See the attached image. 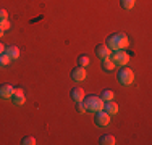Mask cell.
I'll return each instance as SVG.
<instances>
[{
    "label": "cell",
    "mask_w": 152,
    "mask_h": 145,
    "mask_svg": "<svg viewBox=\"0 0 152 145\" xmlns=\"http://www.w3.org/2000/svg\"><path fill=\"white\" fill-rule=\"evenodd\" d=\"M128 36L123 34V32H117V34H112L107 37V47L113 52V50H123L126 49V45H128Z\"/></svg>",
    "instance_id": "obj_1"
},
{
    "label": "cell",
    "mask_w": 152,
    "mask_h": 145,
    "mask_svg": "<svg viewBox=\"0 0 152 145\" xmlns=\"http://www.w3.org/2000/svg\"><path fill=\"white\" fill-rule=\"evenodd\" d=\"M83 103L86 107V111H92V113H96V111L104 108V100L97 95H89L86 99H83Z\"/></svg>",
    "instance_id": "obj_2"
},
{
    "label": "cell",
    "mask_w": 152,
    "mask_h": 145,
    "mask_svg": "<svg viewBox=\"0 0 152 145\" xmlns=\"http://www.w3.org/2000/svg\"><path fill=\"white\" fill-rule=\"evenodd\" d=\"M117 78H118V82H120V84H123V86H129V84H133V81H134V72L129 70V68L123 66L121 70L118 71Z\"/></svg>",
    "instance_id": "obj_3"
},
{
    "label": "cell",
    "mask_w": 152,
    "mask_h": 145,
    "mask_svg": "<svg viewBox=\"0 0 152 145\" xmlns=\"http://www.w3.org/2000/svg\"><path fill=\"white\" fill-rule=\"evenodd\" d=\"M110 60L113 61L117 66H125L129 61V55L126 52H123V50H113V52L110 53Z\"/></svg>",
    "instance_id": "obj_4"
},
{
    "label": "cell",
    "mask_w": 152,
    "mask_h": 145,
    "mask_svg": "<svg viewBox=\"0 0 152 145\" xmlns=\"http://www.w3.org/2000/svg\"><path fill=\"white\" fill-rule=\"evenodd\" d=\"M94 123H96L97 126H100V128H104V126H107L108 123H110V115L104 110L96 111V115H94Z\"/></svg>",
    "instance_id": "obj_5"
},
{
    "label": "cell",
    "mask_w": 152,
    "mask_h": 145,
    "mask_svg": "<svg viewBox=\"0 0 152 145\" xmlns=\"http://www.w3.org/2000/svg\"><path fill=\"white\" fill-rule=\"evenodd\" d=\"M71 79L76 82H79V81H84L86 79V68H83V66H76L71 70Z\"/></svg>",
    "instance_id": "obj_6"
},
{
    "label": "cell",
    "mask_w": 152,
    "mask_h": 145,
    "mask_svg": "<svg viewBox=\"0 0 152 145\" xmlns=\"http://www.w3.org/2000/svg\"><path fill=\"white\" fill-rule=\"evenodd\" d=\"M96 55L99 57V58H107V57H110V53H112V50L107 47V44H99V45L96 47Z\"/></svg>",
    "instance_id": "obj_7"
},
{
    "label": "cell",
    "mask_w": 152,
    "mask_h": 145,
    "mask_svg": "<svg viewBox=\"0 0 152 145\" xmlns=\"http://www.w3.org/2000/svg\"><path fill=\"white\" fill-rule=\"evenodd\" d=\"M24 100H26V95H24V92L21 89H15L13 90V95H12V102L15 105H23Z\"/></svg>",
    "instance_id": "obj_8"
},
{
    "label": "cell",
    "mask_w": 152,
    "mask_h": 145,
    "mask_svg": "<svg viewBox=\"0 0 152 145\" xmlns=\"http://www.w3.org/2000/svg\"><path fill=\"white\" fill-rule=\"evenodd\" d=\"M104 111H107L108 115H117L118 113V105L115 103L113 100H107V102H104V108H102Z\"/></svg>",
    "instance_id": "obj_9"
},
{
    "label": "cell",
    "mask_w": 152,
    "mask_h": 145,
    "mask_svg": "<svg viewBox=\"0 0 152 145\" xmlns=\"http://www.w3.org/2000/svg\"><path fill=\"white\" fill-rule=\"evenodd\" d=\"M13 86H10V84H2L0 86V97L2 99H12V95H13Z\"/></svg>",
    "instance_id": "obj_10"
},
{
    "label": "cell",
    "mask_w": 152,
    "mask_h": 145,
    "mask_svg": "<svg viewBox=\"0 0 152 145\" xmlns=\"http://www.w3.org/2000/svg\"><path fill=\"white\" fill-rule=\"evenodd\" d=\"M70 97L73 102H81L83 99H84V90L81 89V87H73L70 92Z\"/></svg>",
    "instance_id": "obj_11"
},
{
    "label": "cell",
    "mask_w": 152,
    "mask_h": 145,
    "mask_svg": "<svg viewBox=\"0 0 152 145\" xmlns=\"http://www.w3.org/2000/svg\"><path fill=\"white\" fill-rule=\"evenodd\" d=\"M3 53H5L7 57H10V60H12V58L16 60V58L20 57V49H18L16 45H8V47H5V52Z\"/></svg>",
    "instance_id": "obj_12"
},
{
    "label": "cell",
    "mask_w": 152,
    "mask_h": 145,
    "mask_svg": "<svg viewBox=\"0 0 152 145\" xmlns=\"http://www.w3.org/2000/svg\"><path fill=\"white\" fill-rule=\"evenodd\" d=\"M100 66H102V70L104 71H107V72H110V71H113L115 70V66H117V65L113 63V61L110 60V57H107V58H100Z\"/></svg>",
    "instance_id": "obj_13"
},
{
    "label": "cell",
    "mask_w": 152,
    "mask_h": 145,
    "mask_svg": "<svg viewBox=\"0 0 152 145\" xmlns=\"http://www.w3.org/2000/svg\"><path fill=\"white\" fill-rule=\"evenodd\" d=\"M99 144L100 145H113L115 144V137L110 136V134H105V136H102L99 139Z\"/></svg>",
    "instance_id": "obj_14"
},
{
    "label": "cell",
    "mask_w": 152,
    "mask_h": 145,
    "mask_svg": "<svg viewBox=\"0 0 152 145\" xmlns=\"http://www.w3.org/2000/svg\"><path fill=\"white\" fill-rule=\"evenodd\" d=\"M78 66H83V68L89 66V57L88 55H79L78 57Z\"/></svg>",
    "instance_id": "obj_15"
},
{
    "label": "cell",
    "mask_w": 152,
    "mask_h": 145,
    "mask_svg": "<svg viewBox=\"0 0 152 145\" xmlns=\"http://www.w3.org/2000/svg\"><path fill=\"white\" fill-rule=\"evenodd\" d=\"M100 99H102L104 102H107V100H113V92H112V90H108V89L102 90V95H100Z\"/></svg>",
    "instance_id": "obj_16"
},
{
    "label": "cell",
    "mask_w": 152,
    "mask_h": 145,
    "mask_svg": "<svg viewBox=\"0 0 152 145\" xmlns=\"http://www.w3.org/2000/svg\"><path fill=\"white\" fill-rule=\"evenodd\" d=\"M120 3L125 10H131L134 7V0H120Z\"/></svg>",
    "instance_id": "obj_17"
},
{
    "label": "cell",
    "mask_w": 152,
    "mask_h": 145,
    "mask_svg": "<svg viewBox=\"0 0 152 145\" xmlns=\"http://www.w3.org/2000/svg\"><path fill=\"white\" fill-rule=\"evenodd\" d=\"M10 63V57H7L5 53H0V66H7Z\"/></svg>",
    "instance_id": "obj_18"
},
{
    "label": "cell",
    "mask_w": 152,
    "mask_h": 145,
    "mask_svg": "<svg viewBox=\"0 0 152 145\" xmlns=\"http://www.w3.org/2000/svg\"><path fill=\"white\" fill-rule=\"evenodd\" d=\"M21 144H23V145H34L36 144V139H34V137H24V139L23 140H21Z\"/></svg>",
    "instance_id": "obj_19"
},
{
    "label": "cell",
    "mask_w": 152,
    "mask_h": 145,
    "mask_svg": "<svg viewBox=\"0 0 152 145\" xmlns=\"http://www.w3.org/2000/svg\"><path fill=\"white\" fill-rule=\"evenodd\" d=\"M76 110H78L79 113H84V111H86V107H84V103H83V100L81 102H76Z\"/></svg>",
    "instance_id": "obj_20"
},
{
    "label": "cell",
    "mask_w": 152,
    "mask_h": 145,
    "mask_svg": "<svg viewBox=\"0 0 152 145\" xmlns=\"http://www.w3.org/2000/svg\"><path fill=\"white\" fill-rule=\"evenodd\" d=\"M0 28H2L3 31H8V29L12 28V24H10L8 20H5V21H2V23H0Z\"/></svg>",
    "instance_id": "obj_21"
},
{
    "label": "cell",
    "mask_w": 152,
    "mask_h": 145,
    "mask_svg": "<svg viewBox=\"0 0 152 145\" xmlns=\"http://www.w3.org/2000/svg\"><path fill=\"white\" fill-rule=\"evenodd\" d=\"M5 20H8V13H7L3 8H0V23H2V21H5Z\"/></svg>",
    "instance_id": "obj_22"
},
{
    "label": "cell",
    "mask_w": 152,
    "mask_h": 145,
    "mask_svg": "<svg viewBox=\"0 0 152 145\" xmlns=\"http://www.w3.org/2000/svg\"><path fill=\"white\" fill-rule=\"evenodd\" d=\"M3 52H5V47H3V44L0 42V53H3Z\"/></svg>",
    "instance_id": "obj_23"
},
{
    "label": "cell",
    "mask_w": 152,
    "mask_h": 145,
    "mask_svg": "<svg viewBox=\"0 0 152 145\" xmlns=\"http://www.w3.org/2000/svg\"><path fill=\"white\" fill-rule=\"evenodd\" d=\"M3 32H5V31H3L2 28H0V37H2V36H3Z\"/></svg>",
    "instance_id": "obj_24"
}]
</instances>
